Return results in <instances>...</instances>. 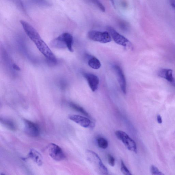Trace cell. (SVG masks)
Returning <instances> with one entry per match:
<instances>
[{
	"label": "cell",
	"instance_id": "obj_1",
	"mask_svg": "<svg viewBox=\"0 0 175 175\" xmlns=\"http://www.w3.org/2000/svg\"><path fill=\"white\" fill-rule=\"evenodd\" d=\"M20 23L25 33L47 61L53 64H56L57 61L56 56L41 39L36 30L26 21L21 20L20 21Z\"/></svg>",
	"mask_w": 175,
	"mask_h": 175
},
{
	"label": "cell",
	"instance_id": "obj_2",
	"mask_svg": "<svg viewBox=\"0 0 175 175\" xmlns=\"http://www.w3.org/2000/svg\"><path fill=\"white\" fill-rule=\"evenodd\" d=\"M87 160L93 165L94 170L100 174L106 175L108 174V171L103 164L100 158L94 152L87 150L86 152Z\"/></svg>",
	"mask_w": 175,
	"mask_h": 175
},
{
	"label": "cell",
	"instance_id": "obj_3",
	"mask_svg": "<svg viewBox=\"0 0 175 175\" xmlns=\"http://www.w3.org/2000/svg\"><path fill=\"white\" fill-rule=\"evenodd\" d=\"M73 37L68 33H63L52 41V45L56 48H67L70 52H73Z\"/></svg>",
	"mask_w": 175,
	"mask_h": 175
},
{
	"label": "cell",
	"instance_id": "obj_4",
	"mask_svg": "<svg viewBox=\"0 0 175 175\" xmlns=\"http://www.w3.org/2000/svg\"><path fill=\"white\" fill-rule=\"evenodd\" d=\"M115 134L117 138L123 142L128 150L136 153L137 147L135 142L126 132L118 130Z\"/></svg>",
	"mask_w": 175,
	"mask_h": 175
},
{
	"label": "cell",
	"instance_id": "obj_5",
	"mask_svg": "<svg viewBox=\"0 0 175 175\" xmlns=\"http://www.w3.org/2000/svg\"><path fill=\"white\" fill-rule=\"evenodd\" d=\"M88 37L91 40L102 43L110 42L111 38L109 32L91 31L88 33Z\"/></svg>",
	"mask_w": 175,
	"mask_h": 175
},
{
	"label": "cell",
	"instance_id": "obj_6",
	"mask_svg": "<svg viewBox=\"0 0 175 175\" xmlns=\"http://www.w3.org/2000/svg\"><path fill=\"white\" fill-rule=\"evenodd\" d=\"M48 149L50 156L53 160L56 161H60L65 160L66 156L62 149L58 145L51 144L48 146Z\"/></svg>",
	"mask_w": 175,
	"mask_h": 175
},
{
	"label": "cell",
	"instance_id": "obj_7",
	"mask_svg": "<svg viewBox=\"0 0 175 175\" xmlns=\"http://www.w3.org/2000/svg\"><path fill=\"white\" fill-rule=\"evenodd\" d=\"M107 30L110 35L116 43L123 46L126 47L130 44L129 40L126 37L120 35L112 27H108Z\"/></svg>",
	"mask_w": 175,
	"mask_h": 175
},
{
	"label": "cell",
	"instance_id": "obj_8",
	"mask_svg": "<svg viewBox=\"0 0 175 175\" xmlns=\"http://www.w3.org/2000/svg\"><path fill=\"white\" fill-rule=\"evenodd\" d=\"M24 130L27 135L32 137H37L40 133V129L36 124L30 120H25Z\"/></svg>",
	"mask_w": 175,
	"mask_h": 175
},
{
	"label": "cell",
	"instance_id": "obj_9",
	"mask_svg": "<svg viewBox=\"0 0 175 175\" xmlns=\"http://www.w3.org/2000/svg\"><path fill=\"white\" fill-rule=\"evenodd\" d=\"M113 68L117 75L121 89L123 93L125 94L126 93V81L122 69L119 66L116 65H114Z\"/></svg>",
	"mask_w": 175,
	"mask_h": 175
},
{
	"label": "cell",
	"instance_id": "obj_10",
	"mask_svg": "<svg viewBox=\"0 0 175 175\" xmlns=\"http://www.w3.org/2000/svg\"><path fill=\"white\" fill-rule=\"evenodd\" d=\"M84 76L86 79L92 91H96L98 90L99 83V79L98 76L90 73H84Z\"/></svg>",
	"mask_w": 175,
	"mask_h": 175
},
{
	"label": "cell",
	"instance_id": "obj_11",
	"mask_svg": "<svg viewBox=\"0 0 175 175\" xmlns=\"http://www.w3.org/2000/svg\"><path fill=\"white\" fill-rule=\"evenodd\" d=\"M69 118L84 128H88L91 125V122L90 119L77 115H72L69 116Z\"/></svg>",
	"mask_w": 175,
	"mask_h": 175
},
{
	"label": "cell",
	"instance_id": "obj_12",
	"mask_svg": "<svg viewBox=\"0 0 175 175\" xmlns=\"http://www.w3.org/2000/svg\"><path fill=\"white\" fill-rule=\"evenodd\" d=\"M157 74L159 77L165 79L170 83L174 80L172 69H162L158 71Z\"/></svg>",
	"mask_w": 175,
	"mask_h": 175
},
{
	"label": "cell",
	"instance_id": "obj_13",
	"mask_svg": "<svg viewBox=\"0 0 175 175\" xmlns=\"http://www.w3.org/2000/svg\"><path fill=\"white\" fill-rule=\"evenodd\" d=\"M28 156L30 158L38 165L41 166L42 165L43 157L39 152L34 149H31L30 151Z\"/></svg>",
	"mask_w": 175,
	"mask_h": 175
},
{
	"label": "cell",
	"instance_id": "obj_14",
	"mask_svg": "<svg viewBox=\"0 0 175 175\" xmlns=\"http://www.w3.org/2000/svg\"><path fill=\"white\" fill-rule=\"evenodd\" d=\"M88 64L91 68L95 69H99L101 66L99 60L94 56L90 57L88 60Z\"/></svg>",
	"mask_w": 175,
	"mask_h": 175
},
{
	"label": "cell",
	"instance_id": "obj_15",
	"mask_svg": "<svg viewBox=\"0 0 175 175\" xmlns=\"http://www.w3.org/2000/svg\"><path fill=\"white\" fill-rule=\"evenodd\" d=\"M1 122L2 123L6 128L12 131H15L16 129V127L15 123L11 120L5 119H1Z\"/></svg>",
	"mask_w": 175,
	"mask_h": 175
},
{
	"label": "cell",
	"instance_id": "obj_16",
	"mask_svg": "<svg viewBox=\"0 0 175 175\" xmlns=\"http://www.w3.org/2000/svg\"><path fill=\"white\" fill-rule=\"evenodd\" d=\"M69 106L73 109L77 111V112L84 115L90 117L88 113L82 107L75 103L71 102L69 103Z\"/></svg>",
	"mask_w": 175,
	"mask_h": 175
},
{
	"label": "cell",
	"instance_id": "obj_17",
	"mask_svg": "<svg viewBox=\"0 0 175 175\" xmlns=\"http://www.w3.org/2000/svg\"><path fill=\"white\" fill-rule=\"evenodd\" d=\"M97 144L98 147L103 149L106 148L109 145L108 142L106 139L102 137H100L97 139Z\"/></svg>",
	"mask_w": 175,
	"mask_h": 175
},
{
	"label": "cell",
	"instance_id": "obj_18",
	"mask_svg": "<svg viewBox=\"0 0 175 175\" xmlns=\"http://www.w3.org/2000/svg\"><path fill=\"white\" fill-rule=\"evenodd\" d=\"M121 171L124 175H131L132 174L126 166L123 161L122 160L121 161Z\"/></svg>",
	"mask_w": 175,
	"mask_h": 175
},
{
	"label": "cell",
	"instance_id": "obj_19",
	"mask_svg": "<svg viewBox=\"0 0 175 175\" xmlns=\"http://www.w3.org/2000/svg\"><path fill=\"white\" fill-rule=\"evenodd\" d=\"M89 1L96 5L102 11L105 12L106 11V9L103 5L98 0H89Z\"/></svg>",
	"mask_w": 175,
	"mask_h": 175
},
{
	"label": "cell",
	"instance_id": "obj_20",
	"mask_svg": "<svg viewBox=\"0 0 175 175\" xmlns=\"http://www.w3.org/2000/svg\"><path fill=\"white\" fill-rule=\"evenodd\" d=\"M151 172L152 174L155 175H162L164 174L161 173L158 169L154 165H152L151 167Z\"/></svg>",
	"mask_w": 175,
	"mask_h": 175
},
{
	"label": "cell",
	"instance_id": "obj_21",
	"mask_svg": "<svg viewBox=\"0 0 175 175\" xmlns=\"http://www.w3.org/2000/svg\"><path fill=\"white\" fill-rule=\"evenodd\" d=\"M108 163L110 166L112 167L114 166L115 164V159L112 155L110 154L108 155Z\"/></svg>",
	"mask_w": 175,
	"mask_h": 175
},
{
	"label": "cell",
	"instance_id": "obj_22",
	"mask_svg": "<svg viewBox=\"0 0 175 175\" xmlns=\"http://www.w3.org/2000/svg\"><path fill=\"white\" fill-rule=\"evenodd\" d=\"M170 4L175 10V0H169Z\"/></svg>",
	"mask_w": 175,
	"mask_h": 175
},
{
	"label": "cell",
	"instance_id": "obj_23",
	"mask_svg": "<svg viewBox=\"0 0 175 175\" xmlns=\"http://www.w3.org/2000/svg\"><path fill=\"white\" fill-rule=\"evenodd\" d=\"M157 120L158 123H162V119L161 116L160 115H158L157 116Z\"/></svg>",
	"mask_w": 175,
	"mask_h": 175
},
{
	"label": "cell",
	"instance_id": "obj_24",
	"mask_svg": "<svg viewBox=\"0 0 175 175\" xmlns=\"http://www.w3.org/2000/svg\"><path fill=\"white\" fill-rule=\"evenodd\" d=\"M127 24H126L125 23H121L120 24L121 27H122V28H123V29L124 30H126L127 29Z\"/></svg>",
	"mask_w": 175,
	"mask_h": 175
},
{
	"label": "cell",
	"instance_id": "obj_25",
	"mask_svg": "<svg viewBox=\"0 0 175 175\" xmlns=\"http://www.w3.org/2000/svg\"><path fill=\"white\" fill-rule=\"evenodd\" d=\"M13 68L15 69L17 71H19L20 69V68L16 65L15 64L13 65Z\"/></svg>",
	"mask_w": 175,
	"mask_h": 175
},
{
	"label": "cell",
	"instance_id": "obj_26",
	"mask_svg": "<svg viewBox=\"0 0 175 175\" xmlns=\"http://www.w3.org/2000/svg\"><path fill=\"white\" fill-rule=\"evenodd\" d=\"M171 84L173 86L175 87V79H174V80L173 82L171 83Z\"/></svg>",
	"mask_w": 175,
	"mask_h": 175
}]
</instances>
